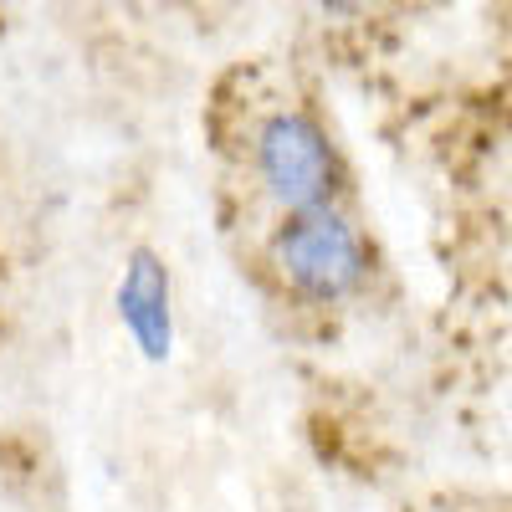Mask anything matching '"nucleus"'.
Returning a JSON list of instances; mask_svg holds the SVG:
<instances>
[{
    "label": "nucleus",
    "instance_id": "1",
    "mask_svg": "<svg viewBox=\"0 0 512 512\" xmlns=\"http://www.w3.org/2000/svg\"><path fill=\"white\" fill-rule=\"evenodd\" d=\"M272 256H277L287 287H297L303 297H313V303H338V297H349L369 272L364 236L338 216V210L292 216L277 231Z\"/></svg>",
    "mask_w": 512,
    "mask_h": 512
},
{
    "label": "nucleus",
    "instance_id": "2",
    "mask_svg": "<svg viewBox=\"0 0 512 512\" xmlns=\"http://www.w3.org/2000/svg\"><path fill=\"white\" fill-rule=\"evenodd\" d=\"M256 175L292 216H308V210H328L338 190V159L313 118L277 113L256 134Z\"/></svg>",
    "mask_w": 512,
    "mask_h": 512
},
{
    "label": "nucleus",
    "instance_id": "3",
    "mask_svg": "<svg viewBox=\"0 0 512 512\" xmlns=\"http://www.w3.org/2000/svg\"><path fill=\"white\" fill-rule=\"evenodd\" d=\"M118 313L134 328V338L144 344L149 359L169 354V277L149 251H139L134 267H128V277L118 287Z\"/></svg>",
    "mask_w": 512,
    "mask_h": 512
}]
</instances>
